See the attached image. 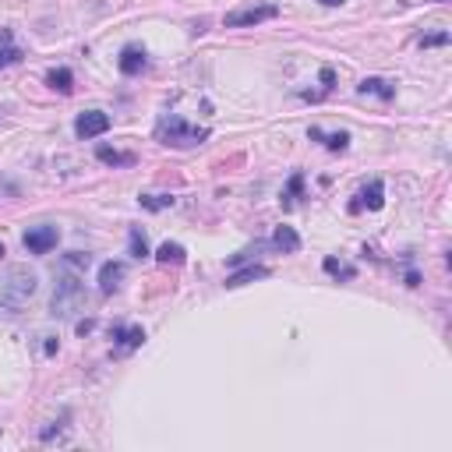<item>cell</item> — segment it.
<instances>
[{"label":"cell","mask_w":452,"mask_h":452,"mask_svg":"<svg viewBox=\"0 0 452 452\" xmlns=\"http://www.w3.org/2000/svg\"><path fill=\"white\" fill-rule=\"evenodd\" d=\"M85 304H89V294H85V287H82L78 276H61V279H56L53 301H50L53 318H71V315H78Z\"/></svg>","instance_id":"6da1fadb"},{"label":"cell","mask_w":452,"mask_h":452,"mask_svg":"<svg viewBox=\"0 0 452 452\" xmlns=\"http://www.w3.org/2000/svg\"><path fill=\"white\" fill-rule=\"evenodd\" d=\"M32 294H36V272H29V269H22V265H11L4 287H0V304L11 308V311H18Z\"/></svg>","instance_id":"7a4b0ae2"},{"label":"cell","mask_w":452,"mask_h":452,"mask_svg":"<svg viewBox=\"0 0 452 452\" xmlns=\"http://www.w3.org/2000/svg\"><path fill=\"white\" fill-rule=\"evenodd\" d=\"M156 138L163 145H174V149H191V145H202L209 138V131L205 128H191L181 117H163L159 128H156Z\"/></svg>","instance_id":"3957f363"},{"label":"cell","mask_w":452,"mask_h":452,"mask_svg":"<svg viewBox=\"0 0 452 452\" xmlns=\"http://www.w3.org/2000/svg\"><path fill=\"white\" fill-rule=\"evenodd\" d=\"M276 15H279L276 4H244V8L226 15V29H248V25H258V22H272Z\"/></svg>","instance_id":"277c9868"},{"label":"cell","mask_w":452,"mask_h":452,"mask_svg":"<svg viewBox=\"0 0 452 452\" xmlns=\"http://www.w3.org/2000/svg\"><path fill=\"white\" fill-rule=\"evenodd\" d=\"M110 131V117L103 110H85V113H78V121H75V135L78 138H99V135H106Z\"/></svg>","instance_id":"5b68a950"},{"label":"cell","mask_w":452,"mask_h":452,"mask_svg":"<svg viewBox=\"0 0 452 452\" xmlns=\"http://www.w3.org/2000/svg\"><path fill=\"white\" fill-rule=\"evenodd\" d=\"M56 241H61V230H56V226H32L25 234V248L32 255H50L56 248Z\"/></svg>","instance_id":"8992f818"},{"label":"cell","mask_w":452,"mask_h":452,"mask_svg":"<svg viewBox=\"0 0 452 452\" xmlns=\"http://www.w3.org/2000/svg\"><path fill=\"white\" fill-rule=\"evenodd\" d=\"M145 64H149V56H145L142 46H124V50H121V75L135 78V75L145 71Z\"/></svg>","instance_id":"52a82bcc"},{"label":"cell","mask_w":452,"mask_h":452,"mask_svg":"<svg viewBox=\"0 0 452 452\" xmlns=\"http://www.w3.org/2000/svg\"><path fill=\"white\" fill-rule=\"evenodd\" d=\"M385 205V188H382V181H371L361 195H357V202H350V212H361V209H382Z\"/></svg>","instance_id":"ba28073f"},{"label":"cell","mask_w":452,"mask_h":452,"mask_svg":"<svg viewBox=\"0 0 452 452\" xmlns=\"http://www.w3.org/2000/svg\"><path fill=\"white\" fill-rule=\"evenodd\" d=\"M110 339H113V343H121V347H128V350H135V347L145 343V329L142 325H113Z\"/></svg>","instance_id":"9c48e42d"},{"label":"cell","mask_w":452,"mask_h":452,"mask_svg":"<svg viewBox=\"0 0 452 452\" xmlns=\"http://www.w3.org/2000/svg\"><path fill=\"white\" fill-rule=\"evenodd\" d=\"M121 279H124V262H106L99 269V290L103 294H113L121 287Z\"/></svg>","instance_id":"30bf717a"},{"label":"cell","mask_w":452,"mask_h":452,"mask_svg":"<svg viewBox=\"0 0 452 452\" xmlns=\"http://www.w3.org/2000/svg\"><path fill=\"white\" fill-rule=\"evenodd\" d=\"M272 248H276V251H282V255H294V251H301V237H297L294 226H276V234H272Z\"/></svg>","instance_id":"8fae6325"},{"label":"cell","mask_w":452,"mask_h":452,"mask_svg":"<svg viewBox=\"0 0 452 452\" xmlns=\"http://www.w3.org/2000/svg\"><path fill=\"white\" fill-rule=\"evenodd\" d=\"M265 276H269L265 265H248V269H241V272L226 276V290H237V287H244V282H255V279H265Z\"/></svg>","instance_id":"7c38bea8"},{"label":"cell","mask_w":452,"mask_h":452,"mask_svg":"<svg viewBox=\"0 0 452 452\" xmlns=\"http://www.w3.org/2000/svg\"><path fill=\"white\" fill-rule=\"evenodd\" d=\"M357 92H361V96H378V99L389 103V99L396 96V85L385 82V78H364V82L357 85Z\"/></svg>","instance_id":"4fadbf2b"},{"label":"cell","mask_w":452,"mask_h":452,"mask_svg":"<svg viewBox=\"0 0 452 452\" xmlns=\"http://www.w3.org/2000/svg\"><path fill=\"white\" fill-rule=\"evenodd\" d=\"M46 82H50V89H56L61 96H71V89H75V75H71V68H53V71L46 75Z\"/></svg>","instance_id":"5bb4252c"},{"label":"cell","mask_w":452,"mask_h":452,"mask_svg":"<svg viewBox=\"0 0 452 452\" xmlns=\"http://www.w3.org/2000/svg\"><path fill=\"white\" fill-rule=\"evenodd\" d=\"M156 262H163V265H184V262H188V251H184L181 244H174V241H166V244H159Z\"/></svg>","instance_id":"9a60e30c"},{"label":"cell","mask_w":452,"mask_h":452,"mask_svg":"<svg viewBox=\"0 0 452 452\" xmlns=\"http://www.w3.org/2000/svg\"><path fill=\"white\" fill-rule=\"evenodd\" d=\"M96 156H99V163H106V166H131V163H135L131 152H117V149H110V145H99Z\"/></svg>","instance_id":"2e32d148"},{"label":"cell","mask_w":452,"mask_h":452,"mask_svg":"<svg viewBox=\"0 0 452 452\" xmlns=\"http://www.w3.org/2000/svg\"><path fill=\"white\" fill-rule=\"evenodd\" d=\"M311 138H315V142H325V149H332V152H343V149L350 145V135H347V131H339V135H325V131L311 128Z\"/></svg>","instance_id":"e0dca14e"},{"label":"cell","mask_w":452,"mask_h":452,"mask_svg":"<svg viewBox=\"0 0 452 452\" xmlns=\"http://www.w3.org/2000/svg\"><path fill=\"white\" fill-rule=\"evenodd\" d=\"M301 191H304V174H301V170H297V174L290 177V184H287V191H282V209H290L294 205V198H301Z\"/></svg>","instance_id":"ac0fdd59"},{"label":"cell","mask_w":452,"mask_h":452,"mask_svg":"<svg viewBox=\"0 0 452 452\" xmlns=\"http://www.w3.org/2000/svg\"><path fill=\"white\" fill-rule=\"evenodd\" d=\"M128 244H131V255H135V258H149V241H145V234L138 230V226H131Z\"/></svg>","instance_id":"d6986e66"},{"label":"cell","mask_w":452,"mask_h":452,"mask_svg":"<svg viewBox=\"0 0 452 452\" xmlns=\"http://www.w3.org/2000/svg\"><path fill=\"white\" fill-rule=\"evenodd\" d=\"M322 269H325L329 276H339V279H354V276H357L350 265H343L339 258H325V262H322Z\"/></svg>","instance_id":"ffe728a7"},{"label":"cell","mask_w":452,"mask_h":452,"mask_svg":"<svg viewBox=\"0 0 452 452\" xmlns=\"http://www.w3.org/2000/svg\"><path fill=\"white\" fill-rule=\"evenodd\" d=\"M138 202H142V209H149V212H159V209L174 205V198H170V195H142Z\"/></svg>","instance_id":"44dd1931"},{"label":"cell","mask_w":452,"mask_h":452,"mask_svg":"<svg viewBox=\"0 0 452 452\" xmlns=\"http://www.w3.org/2000/svg\"><path fill=\"white\" fill-rule=\"evenodd\" d=\"M18 61H22V50L18 46H4V50H0V68H11Z\"/></svg>","instance_id":"7402d4cb"},{"label":"cell","mask_w":452,"mask_h":452,"mask_svg":"<svg viewBox=\"0 0 452 452\" xmlns=\"http://www.w3.org/2000/svg\"><path fill=\"white\" fill-rule=\"evenodd\" d=\"M449 43V32H435V36H424L421 46H445Z\"/></svg>","instance_id":"603a6c76"},{"label":"cell","mask_w":452,"mask_h":452,"mask_svg":"<svg viewBox=\"0 0 452 452\" xmlns=\"http://www.w3.org/2000/svg\"><path fill=\"white\" fill-rule=\"evenodd\" d=\"M68 262H71V265H78V269H89V262H92V255H82V251H71V255H68Z\"/></svg>","instance_id":"cb8c5ba5"},{"label":"cell","mask_w":452,"mask_h":452,"mask_svg":"<svg viewBox=\"0 0 452 452\" xmlns=\"http://www.w3.org/2000/svg\"><path fill=\"white\" fill-rule=\"evenodd\" d=\"M332 82H336L332 68H322V85H325V89H332Z\"/></svg>","instance_id":"d4e9b609"},{"label":"cell","mask_w":452,"mask_h":452,"mask_svg":"<svg viewBox=\"0 0 452 452\" xmlns=\"http://www.w3.org/2000/svg\"><path fill=\"white\" fill-rule=\"evenodd\" d=\"M417 282H421V276L410 269V272H407V287H417Z\"/></svg>","instance_id":"484cf974"},{"label":"cell","mask_w":452,"mask_h":452,"mask_svg":"<svg viewBox=\"0 0 452 452\" xmlns=\"http://www.w3.org/2000/svg\"><path fill=\"white\" fill-rule=\"evenodd\" d=\"M322 4H329V8H339V4H343V0H322Z\"/></svg>","instance_id":"4316f807"},{"label":"cell","mask_w":452,"mask_h":452,"mask_svg":"<svg viewBox=\"0 0 452 452\" xmlns=\"http://www.w3.org/2000/svg\"><path fill=\"white\" fill-rule=\"evenodd\" d=\"M0 255H4V244H0Z\"/></svg>","instance_id":"83f0119b"},{"label":"cell","mask_w":452,"mask_h":452,"mask_svg":"<svg viewBox=\"0 0 452 452\" xmlns=\"http://www.w3.org/2000/svg\"><path fill=\"white\" fill-rule=\"evenodd\" d=\"M438 4H445V0H438Z\"/></svg>","instance_id":"f1b7e54d"}]
</instances>
